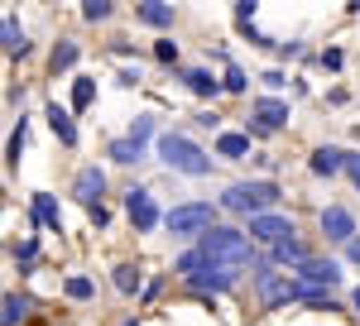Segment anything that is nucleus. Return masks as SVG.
<instances>
[{
  "instance_id": "27",
  "label": "nucleus",
  "mask_w": 360,
  "mask_h": 326,
  "mask_svg": "<svg viewBox=\"0 0 360 326\" xmlns=\"http://www.w3.org/2000/svg\"><path fill=\"white\" fill-rule=\"evenodd\" d=\"M82 15H86V20H106V15H111V0H86Z\"/></svg>"
},
{
  "instance_id": "32",
  "label": "nucleus",
  "mask_w": 360,
  "mask_h": 326,
  "mask_svg": "<svg viewBox=\"0 0 360 326\" xmlns=\"http://www.w3.org/2000/svg\"><path fill=\"white\" fill-rule=\"evenodd\" d=\"M351 259H356V264H360V240H351Z\"/></svg>"
},
{
  "instance_id": "29",
  "label": "nucleus",
  "mask_w": 360,
  "mask_h": 326,
  "mask_svg": "<svg viewBox=\"0 0 360 326\" xmlns=\"http://www.w3.org/2000/svg\"><path fill=\"white\" fill-rule=\"evenodd\" d=\"M20 149H25V120H20V130H15V135H10V163L20 159Z\"/></svg>"
},
{
  "instance_id": "20",
  "label": "nucleus",
  "mask_w": 360,
  "mask_h": 326,
  "mask_svg": "<svg viewBox=\"0 0 360 326\" xmlns=\"http://www.w3.org/2000/svg\"><path fill=\"white\" fill-rule=\"evenodd\" d=\"M217 149H221L226 159H245V154H250V139L245 135H221V139H217Z\"/></svg>"
},
{
  "instance_id": "17",
  "label": "nucleus",
  "mask_w": 360,
  "mask_h": 326,
  "mask_svg": "<svg viewBox=\"0 0 360 326\" xmlns=\"http://www.w3.org/2000/svg\"><path fill=\"white\" fill-rule=\"evenodd\" d=\"M34 216L44 221V226H53V230H63V216H58L53 197H34Z\"/></svg>"
},
{
  "instance_id": "30",
  "label": "nucleus",
  "mask_w": 360,
  "mask_h": 326,
  "mask_svg": "<svg viewBox=\"0 0 360 326\" xmlns=\"http://www.w3.org/2000/svg\"><path fill=\"white\" fill-rule=\"evenodd\" d=\"M154 53L164 58V63H173V58H178V44H168V39H164V44H159V48H154Z\"/></svg>"
},
{
  "instance_id": "26",
  "label": "nucleus",
  "mask_w": 360,
  "mask_h": 326,
  "mask_svg": "<svg viewBox=\"0 0 360 326\" xmlns=\"http://www.w3.org/2000/svg\"><path fill=\"white\" fill-rule=\"evenodd\" d=\"M68 298H91V278L72 273V278H68Z\"/></svg>"
},
{
  "instance_id": "7",
  "label": "nucleus",
  "mask_w": 360,
  "mask_h": 326,
  "mask_svg": "<svg viewBox=\"0 0 360 326\" xmlns=\"http://www.w3.org/2000/svg\"><path fill=\"white\" fill-rule=\"evenodd\" d=\"M322 235L327 240H356V216L346 207H327L322 211Z\"/></svg>"
},
{
  "instance_id": "23",
  "label": "nucleus",
  "mask_w": 360,
  "mask_h": 326,
  "mask_svg": "<svg viewBox=\"0 0 360 326\" xmlns=\"http://www.w3.org/2000/svg\"><path fill=\"white\" fill-rule=\"evenodd\" d=\"M115 288H120V293H135V288H139V273L130 269V264H120V269H115Z\"/></svg>"
},
{
  "instance_id": "15",
  "label": "nucleus",
  "mask_w": 360,
  "mask_h": 326,
  "mask_svg": "<svg viewBox=\"0 0 360 326\" xmlns=\"http://www.w3.org/2000/svg\"><path fill=\"white\" fill-rule=\"evenodd\" d=\"M274 259H283V264H298V269H303L312 254H307V249H303L298 240H283V244H274Z\"/></svg>"
},
{
  "instance_id": "2",
  "label": "nucleus",
  "mask_w": 360,
  "mask_h": 326,
  "mask_svg": "<svg viewBox=\"0 0 360 326\" xmlns=\"http://www.w3.org/2000/svg\"><path fill=\"white\" fill-rule=\"evenodd\" d=\"M159 159H164L173 173H188V178H207V173H212V159H207L188 135H159Z\"/></svg>"
},
{
  "instance_id": "19",
  "label": "nucleus",
  "mask_w": 360,
  "mask_h": 326,
  "mask_svg": "<svg viewBox=\"0 0 360 326\" xmlns=\"http://www.w3.org/2000/svg\"><path fill=\"white\" fill-rule=\"evenodd\" d=\"M139 20H149V25H173V5L149 0V5H139Z\"/></svg>"
},
{
  "instance_id": "9",
  "label": "nucleus",
  "mask_w": 360,
  "mask_h": 326,
  "mask_svg": "<svg viewBox=\"0 0 360 326\" xmlns=\"http://www.w3.org/2000/svg\"><path fill=\"white\" fill-rule=\"evenodd\" d=\"M303 283H317V288H336V278H341V264L336 259H307L303 269H298Z\"/></svg>"
},
{
  "instance_id": "14",
  "label": "nucleus",
  "mask_w": 360,
  "mask_h": 326,
  "mask_svg": "<svg viewBox=\"0 0 360 326\" xmlns=\"http://www.w3.org/2000/svg\"><path fill=\"white\" fill-rule=\"evenodd\" d=\"M341 163H346V154L327 144V149H317V154H312V173H336Z\"/></svg>"
},
{
  "instance_id": "3",
  "label": "nucleus",
  "mask_w": 360,
  "mask_h": 326,
  "mask_svg": "<svg viewBox=\"0 0 360 326\" xmlns=\"http://www.w3.org/2000/svg\"><path fill=\"white\" fill-rule=\"evenodd\" d=\"M178 273L193 283V288H212V293H221L236 283V269L231 264H217V259H207L202 249H188L183 259H178Z\"/></svg>"
},
{
  "instance_id": "6",
  "label": "nucleus",
  "mask_w": 360,
  "mask_h": 326,
  "mask_svg": "<svg viewBox=\"0 0 360 326\" xmlns=\"http://www.w3.org/2000/svg\"><path fill=\"white\" fill-rule=\"evenodd\" d=\"M250 240H269V244H283L293 240V221L288 216H250Z\"/></svg>"
},
{
  "instance_id": "21",
  "label": "nucleus",
  "mask_w": 360,
  "mask_h": 326,
  "mask_svg": "<svg viewBox=\"0 0 360 326\" xmlns=\"http://www.w3.org/2000/svg\"><path fill=\"white\" fill-rule=\"evenodd\" d=\"M29 44H25V34H20V25L5 15V53H25Z\"/></svg>"
},
{
  "instance_id": "24",
  "label": "nucleus",
  "mask_w": 360,
  "mask_h": 326,
  "mask_svg": "<svg viewBox=\"0 0 360 326\" xmlns=\"http://www.w3.org/2000/svg\"><path fill=\"white\" fill-rule=\"evenodd\" d=\"M72 63H77V44H58V53H53V72L72 67Z\"/></svg>"
},
{
  "instance_id": "11",
  "label": "nucleus",
  "mask_w": 360,
  "mask_h": 326,
  "mask_svg": "<svg viewBox=\"0 0 360 326\" xmlns=\"http://www.w3.org/2000/svg\"><path fill=\"white\" fill-rule=\"evenodd\" d=\"M49 125L58 130V139H63V144H77V125H72V115H68V110L58 106V101L49 106Z\"/></svg>"
},
{
  "instance_id": "5",
  "label": "nucleus",
  "mask_w": 360,
  "mask_h": 326,
  "mask_svg": "<svg viewBox=\"0 0 360 326\" xmlns=\"http://www.w3.org/2000/svg\"><path fill=\"white\" fill-rule=\"evenodd\" d=\"M212 216H217V211H212L207 202H188V207H173L164 216V226L173 235H207V230H212Z\"/></svg>"
},
{
  "instance_id": "31",
  "label": "nucleus",
  "mask_w": 360,
  "mask_h": 326,
  "mask_svg": "<svg viewBox=\"0 0 360 326\" xmlns=\"http://www.w3.org/2000/svg\"><path fill=\"white\" fill-rule=\"evenodd\" d=\"M346 168H351V178L360 183V154H346Z\"/></svg>"
},
{
  "instance_id": "10",
  "label": "nucleus",
  "mask_w": 360,
  "mask_h": 326,
  "mask_svg": "<svg viewBox=\"0 0 360 326\" xmlns=\"http://www.w3.org/2000/svg\"><path fill=\"white\" fill-rule=\"evenodd\" d=\"M101 192H106V173H101V168H82V173H77V197H82L86 207H96Z\"/></svg>"
},
{
  "instance_id": "16",
  "label": "nucleus",
  "mask_w": 360,
  "mask_h": 326,
  "mask_svg": "<svg viewBox=\"0 0 360 326\" xmlns=\"http://www.w3.org/2000/svg\"><path fill=\"white\" fill-rule=\"evenodd\" d=\"M188 86H193L197 96H217V91H221L226 82H217L212 72H202V67H197V72H188Z\"/></svg>"
},
{
  "instance_id": "12",
  "label": "nucleus",
  "mask_w": 360,
  "mask_h": 326,
  "mask_svg": "<svg viewBox=\"0 0 360 326\" xmlns=\"http://www.w3.org/2000/svg\"><path fill=\"white\" fill-rule=\"evenodd\" d=\"M259 293H264V298L269 302H278V298H293V283H283V278H278V273H259Z\"/></svg>"
},
{
  "instance_id": "18",
  "label": "nucleus",
  "mask_w": 360,
  "mask_h": 326,
  "mask_svg": "<svg viewBox=\"0 0 360 326\" xmlns=\"http://www.w3.org/2000/svg\"><path fill=\"white\" fill-rule=\"evenodd\" d=\"M111 159L135 163V159H144V144H139V139H115V144H111Z\"/></svg>"
},
{
  "instance_id": "8",
  "label": "nucleus",
  "mask_w": 360,
  "mask_h": 326,
  "mask_svg": "<svg viewBox=\"0 0 360 326\" xmlns=\"http://www.w3.org/2000/svg\"><path fill=\"white\" fill-rule=\"evenodd\" d=\"M125 211H130V221H135L139 230H154V226H159V207H154L149 192H130V197H125Z\"/></svg>"
},
{
  "instance_id": "22",
  "label": "nucleus",
  "mask_w": 360,
  "mask_h": 326,
  "mask_svg": "<svg viewBox=\"0 0 360 326\" xmlns=\"http://www.w3.org/2000/svg\"><path fill=\"white\" fill-rule=\"evenodd\" d=\"M25 312H29V298H15V293L5 298V326H15L20 317H25Z\"/></svg>"
},
{
  "instance_id": "4",
  "label": "nucleus",
  "mask_w": 360,
  "mask_h": 326,
  "mask_svg": "<svg viewBox=\"0 0 360 326\" xmlns=\"http://www.w3.org/2000/svg\"><path fill=\"white\" fill-rule=\"evenodd\" d=\"M221 202L231 211H255V216H264V207L278 202V188L274 183H236V188H226Z\"/></svg>"
},
{
  "instance_id": "25",
  "label": "nucleus",
  "mask_w": 360,
  "mask_h": 326,
  "mask_svg": "<svg viewBox=\"0 0 360 326\" xmlns=\"http://www.w3.org/2000/svg\"><path fill=\"white\" fill-rule=\"evenodd\" d=\"M91 96H96V86H91V82H77V86H72V106H77V110H86V106H91Z\"/></svg>"
},
{
  "instance_id": "28",
  "label": "nucleus",
  "mask_w": 360,
  "mask_h": 326,
  "mask_svg": "<svg viewBox=\"0 0 360 326\" xmlns=\"http://www.w3.org/2000/svg\"><path fill=\"white\" fill-rule=\"evenodd\" d=\"M226 91H245V72H240V67L226 72Z\"/></svg>"
},
{
  "instance_id": "1",
  "label": "nucleus",
  "mask_w": 360,
  "mask_h": 326,
  "mask_svg": "<svg viewBox=\"0 0 360 326\" xmlns=\"http://www.w3.org/2000/svg\"><path fill=\"white\" fill-rule=\"evenodd\" d=\"M202 254H207V259H217V264H231V269H240V264H250V259H255L250 235L231 230V226H212V230L202 235Z\"/></svg>"
},
{
  "instance_id": "13",
  "label": "nucleus",
  "mask_w": 360,
  "mask_h": 326,
  "mask_svg": "<svg viewBox=\"0 0 360 326\" xmlns=\"http://www.w3.org/2000/svg\"><path fill=\"white\" fill-rule=\"evenodd\" d=\"M255 115L264 120V130H278V125L288 120V106H283V101H259V106H255Z\"/></svg>"
}]
</instances>
